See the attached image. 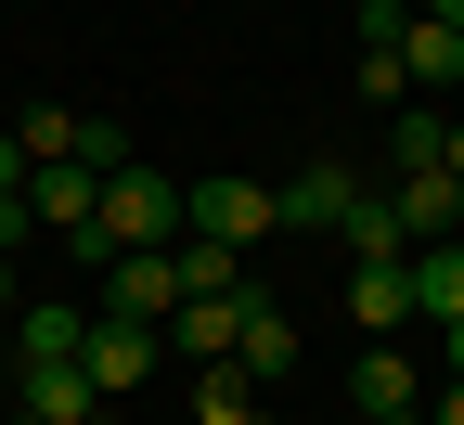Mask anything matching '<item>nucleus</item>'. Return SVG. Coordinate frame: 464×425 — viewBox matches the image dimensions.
<instances>
[{"instance_id": "1", "label": "nucleus", "mask_w": 464, "mask_h": 425, "mask_svg": "<svg viewBox=\"0 0 464 425\" xmlns=\"http://www.w3.org/2000/svg\"><path fill=\"white\" fill-rule=\"evenodd\" d=\"M142 246H181V180L130 155V168L103 180V207H91V232H78V258H142Z\"/></svg>"}, {"instance_id": "2", "label": "nucleus", "mask_w": 464, "mask_h": 425, "mask_svg": "<svg viewBox=\"0 0 464 425\" xmlns=\"http://www.w3.org/2000/svg\"><path fill=\"white\" fill-rule=\"evenodd\" d=\"M181 232L246 258L258 232H284V207H271V180H181Z\"/></svg>"}, {"instance_id": "3", "label": "nucleus", "mask_w": 464, "mask_h": 425, "mask_svg": "<svg viewBox=\"0 0 464 425\" xmlns=\"http://www.w3.org/2000/svg\"><path fill=\"white\" fill-rule=\"evenodd\" d=\"M168 310H181V246L103 258V323H168Z\"/></svg>"}, {"instance_id": "4", "label": "nucleus", "mask_w": 464, "mask_h": 425, "mask_svg": "<svg viewBox=\"0 0 464 425\" xmlns=\"http://www.w3.org/2000/svg\"><path fill=\"white\" fill-rule=\"evenodd\" d=\"M271 207H284V232H348V207H362V168H348V155H310L297 180H271Z\"/></svg>"}, {"instance_id": "5", "label": "nucleus", "mask_w": 464, "mask_h": 425, "mask_svg": "<svg viewBox=\"0 0 464 425\" xmlns=\"http://www.w3.org/2000/svg\"><path fill=\"white\" fill-rule=\"evenodd\" d=\"M246 310H258V284H232V296H181L155 348H181L194 374H207V361H232V335H246Z\"/></svg>"}, {"instance_id": "6", "label": "nucleus", "mask_w": 464, "mask_h": 425, "mask_svg": "<svg viewBox=\"0 0 464 425\" xmlns=\"http://www.w3.org/2000/svg\"><path fill=\"white\" fill-rule=\"evenodd\" d=\"M14 412H26V425H91V412H103V387H91V361H26Z\"/></svg>"}, {"instance_id": "7", "label": "nucleus", "mask_w": 464, "mask_h": 425, "mask_svg": "<svg viewBox=\"0 0 464 425\" xmlns=\"http://www.w3.org/2000/svg\"><path fill=\"white\" fill-rule=\"evenodd\" d=\"M91 207H103V168H26V219H39V232H65V246H78Z\"/></svg>"}, {"instance_id": "8", "label": "nucleus", "mask_w": 464, "mask_h": 425, "mask_svg": "<svg viewBox=\"0 0 464 425\" xmlns=\"http://www.w3.org/2000/svg\"><path fill=\"white\" fill-rule=\"evenodd\" d=\"M78 361H91L103 400H130V387L155 374V323H103V310H91V348H78Z\"/></svg>"}, {"instance_id": "9", "label": "nucleus", "mask_w": 464, "mask_h": 425, "mask_svg": "<svg viewBox=\"0 0 464 425\" xmlns=\"http://www.w3.org/2000/svg\"><path fill=\"white\" fill-rule=\"evenodd\" d=\"M400 271H413V323H464V232H439V246H413V258H400Z\"/></svg>"}, {"instance_id": "10", "label": "nucleus", "mask_w": 464, "mask_h": 425, "mask_svg": "<svg viewBox=\"0 0 464 425\" xmlns=\"http://www.w3.org/2000/svg\"><path fill=\"white\" fill-rule=\"evenodd\" d=\"M400 78H413V91H464V26L400 14Z\"/></svg>"}, {"instance_id": "11", "label": "nucleus", "mask_w": 464, "mask_h": 425, "mask_svg": "<svg viewBox=\"0 0 464 425\" xmlns=\"http://www.w3.org/2000/svg\"><path fill=\"white\" fill-rule=\"evenodd\" d=\"M348 323H413V271H400V258H348Z\"/></svg>"}, {"instance_id": "12", "label": "nucleus", "mask_w": 464, "mask_h": 425, "mask_svg": "<svg viewBox=\"0 0 464 425\" xmlns=\"http://www.w3.org/2000/svg\"><path fill=\"white\" fill-rule=\"evenodd\" d=\"M426 387H413V361H400V348H362V361H348V412H413Z\"/></svg>"}, {"instance_id": "13", "label": "nucleus", "mask_w": 464, "mask_h": 425, "mask_svg": "<svg viewBox=\"0 0 464 425\" xmlns=\"http://www.w3.org/2000/svg\"><path fill=\"white\" fill-rule=\"evenodd\" d=\"M232 361H246L258 387H271V374H297V323H284V296H258V310H246V335H232Z\"/></svg>"}, {"instance_id": "14", "label": "nucleus", "mask_w": 464, "mask_h": 425, "mask_svg": "<svg viewBox=\"0 0 464 425\" xmlns=\"http://www.w3.org/2000/svg\"><path fill=\"white\" fill-rule=\"evenodd\" d=\"M194 425H258V374L246 361H207L194 374Z\"/></svg>"}, {"instance_id": "15", "label": "nucleus", "mask_w": 464, "mask_h": 425, "mask_svg": "<svg viewBox=\"0 0 464 425\" xmlns=\"http://www.w3.org/2000/svg\"><path fill=\"white\" fill-rule=\"evenodd\" d=\"M78 130H91V116H65V103H26V116H14L26 168H78Z\"/></svg>"}, {"instance_id": "16", "label": "nucleus", "mask_w": 464, "mask_h": 425, "mask_svg": "<svg viewBox=\"0 0 464 425\" xmlns=\"http://www.w3.org/2000/svg\"><path fill=\"white\" fill-rule=\"evenodd\" d=\"M14 348L26 361H78L91 348V310H14Z\"/></svg>"}, {"instance_id": "17", "label": "nucleus", "mask_w": 464, "mask_h": 425, "mask_svg": "<svg viewBox=\"0 0 464 425\" xmlns=\"http://www.w3.org/2000/svg\"><path fill=\"white\" fill-rule=\"evenodd\" d=\"M439 142H451V116H400V130H387L400 168H439Z\"/></svg>"}, {"instance_id": "18", "label": "nucleus", "mask_w": 464, "mask_h": 425, "mask_svg": "<svg viewBox=\"0 0 464 425\" xmlns=\"http://www.w3.org/2000/svg\"><path fill=\"white\" fill-rule=\"evenodd\" d=\"M0 194H26V142L14 130H0Z\"/></svg>"}, {"instance_id": "19", "label": "nucleus", "mask_w": 464, "mask_h": 425, "mask_svg": "<svg viewBox=\"0 0 464 425\" xmlns=\"http://www.w3.org/2000/svg\"><path fill=\"white\" fill-rule=\"evenodd\" d=\"M426 425H464V374H451V387H439V400H426Z\"/></svg>"}, {"instance_id": "20", "label": "nucleus", "mask_w": 464, "mask_h": 425, "mask_svg": "<svg viewBox=\"0 0 464 425\" xmlns=\"http://www.w3.org/2000/svg\"><path fill=\"white\" fill-rule=\"evenodd\" d=\"M439 168H451V194H464V116H451V142H439Z\"/></svg>"}, {"instance_id": "21", "label": "nucleus", "mask_w": 464, "mask_h": 425, "mask_svg": "<svg viewBox=\"0 0 464 425\" xmlns=\"http://www.w3.org/2000/svg\"><path fill=\"white\" fill-rule=\"evenodd\" d=\"M413 14H439V26H464V0H413Z\"/></svg>"}, {"instance_id": "22", "label": "nucleus", "mask_w": 464, "mask_h": 425, "mask_svg": "<svg viewBox=\"0 0 464 425\" xmlns=\"http://www.w3.org/2000/svg\"><path fill=\"white\" fill-rule=\"evenodd\" d=\"M439 361H451V374H464V323H451V335H439Z\"/></svg>"}, {"instance_id": "23", "label": "nucleus", "mask_w": 464, "mask_h": 425, "mask_svg": "<svg viewBox=\"0 0 464 425\" xmlns=\"http://www.w3.org/2000/svg\"><path fill=\"white\" fill-rule=\"evenodd\" d=\"M0 323H14V258H0Z\"/></svg>"}, {"instance_id": "24", "label": "nucleus", "mask_w": 464, "mask_h": 425, "mask_svg": "<svg viewBox=\"0 0 464 425\" xmlns=\"http://www.w3.org/2000/svg\"><path fill=\"white\" fill-rule=\"evenodd\" d=\"M374 425H426V400H413V412H374Z\"/></svg>"}, {"instance_id": "25", "label": "nucleus", "mask_w": 464, "mask_h": 425, "mask_svg": "<svg viewBox=\"0 0 464 425\" xmlns=\"http://www.w3.org/2000/svg\"><path fill=\"white\" fill-rule=\"evenodd\" d=\"M91 425H116V400H103V412H91Z\"/></svg>"}, {"instance_id": "26", "label": "nucleus", "mask_w": 464, "mask_h": 425, "mask_svg": "<svg viewBox=\"0 0 464 425\" xmlns=\"http://www.w3.org/2000/svg\"><path fill=\"white\" fill-rule=\"evenodd\" d=\"M14 425H26V412H14Z\"/></svg>"}]
</instances>
